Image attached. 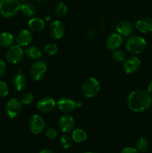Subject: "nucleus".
<instances>
[{
	"instance_id": "nucleus-1",
	"label": "nucleus",
	"mask_w": 152,
	"mask_h": 153,
	"mask_svg": "<svg viewBox=\"0 0 152 153\" xmlns=\"http://www.w3.org/2000/svg\"><path fill=\"white\" fill-rule=\"evenodd\" d=\"M127 103L130 110L133 112H144L151 106V94L144 90H135L128 95Z\"/></svg>"
},
{
	"instance_id": "nucleus-2",
	"label": "nucleus",
	"mask_w": 152,
	"mask_h": 153,
	"mask_svg": "<svg viewBox=\"0 0 152 153\" xmlns=\"http://www.w3.org/2000/svg\"><path fill=\"white\" fill-rule=\"evenodd\" d=\"M21 0H1L0 14L4 18H11L20 10Z\"/></svg>"
},
{
	"instance_id": "nucleus-3",
	"label": "nucleus",
	"mask_w": 152,
	"mask_h": 153,
	"mask_svg": "<svg viewBox=\"0 0 152 153\" xmlns=\"http://www.w3.org/2000/svg\"><path fill=\"white\" fill-rule=\"evenodd\" d=\"M146 45L147 43L145 38L139 35L129 36L125 42L127 50L136 55L142 52L145 49Z\"/></svg>"
},
{
	"instance_id": "nucleus-4",
	"label": "nucleus",
	"mask_w": 152,
	"mask_h": 153,
	"mask_svg": "<svg viewBox=\"0 0 152 153\" xmlns=\"http://www.w3.org/2000/svg\"><path fill=\"white\" fill-rule=\"evenodd\" d=\"M80 91L83 97L86 98L94 97L100 91L99 82L95 78H88L82 84Z\"/></svg>"
},
{
	"instance_id": "nucleus-5",
	"label": "nucleus",
	"mask_w": 152,
	"mask_h": 153,
	"mask_svg": "<svg viewBox=\"0 0 152 153\" xmlns=\"http://www.w3.org/2000/svg\"><path fill=\"white\" fill-rule=\"evenodd\" d=\"M25 52L22 46L19 45L10 46L6 53V60L7 62L12 64H16L20 63L23 60Z\"/></svg>"
},
{
	"instance_id": "nucleus-6",
	"label": "nucleus",
	"mask_w": 152,
	"mask_h": 153,
	"mask_svg": "<svg viewBox=\"0 0 152 153\" xmlns=\"http://www.w3.org/2000/svg\"><path fill=\"white\" fill-rule=\"evenodd\" d=\"M47 71V66L45 61L37 60L34 62L30 68L31 77L35 81H40L43 79Z\"/></svg>"
},
{
	"instance_id": "nucleus-7",
	"label": "nucleus",
	"mask_w": 152,
	"mask_h": 153,
	"mask_svg": "<svg viewBox=\"0 0 152 153\" xmlns=\"http://www.w3.org/2000/svg\"><path fill=\"white\" fill-rule=\"evenodd\" d=\"M22 102L16 98H12L7 102L5 105V113L11 119L17 117L22 111Z\"/></svg>"
},
{
	"instance_id": "nucleus-8",
	"label": "nucleus",
	"mask_w": 152,
	"mask_h": 153,
	"mask_svg": "<svg viewBox=\"0 0 152 153\" xmlns=\"http://www.w3.org/2000/svg\"><path fill=\"white\" fill-rule=\"evenodd\" d=\"M29 128L31 132L34 134H38L43 132V130L46 127V123H45L44 120L43 119L40 115L34 114L30 118Z\"/></svg>"
},
{
	"instance_id": "nucleus-9",
	"label": "nucleus",
	"mask_w": 152,
	"mask_h": 153,
	"mask_svg": "<svg viewBox=\"0 0 152 153\" xmlns=\"http://www.w3.org/2000/svg\"><path fill=\"white\" fill-rule=\"evenodd\" d=\"M58 127L63 133H69L73 130L75 127V120L72 116L69 114H65L58 120Z\"/></svg>"
},
{
	"instance_id": "nucleus-10",
	"label": "nucleus",
	"mask_w": 152,
	"mask_h": 153,
	"mask_svg": "<svg viewBox=\"0 0 152 153\" xmlns=\"http://www.w3.org/2000/svg\"><path fill=\"white\" fill-rule=\"evenodd\" d=\"M57 106L55 100L51 97H45L41 99L37 104V110L43 113L52 112Z\"/></svg>"
},
{
	"instance_id": "nucleus-11",
	"label": "nucleus",
	"mask_w": 152,
	"mask_h": 153,
	"mask_svg": "<svg viewBox=\"0 0 152 153\" xmlns=\"http://www.w3.org/2000/svg\"><path fill=\"white\" fill-rule=\"evenodd\" d=\"M57 107L63 113L69 114L74 111L76 108L75 101L69 97H63L58 101Z\"/></svg>"
},
{
	"instance_id": "nucleus-12",
	"label": "nucleus",
	"mask_w": 152,
	"mask_h": 153,
	"mask_svg": "<svg viewBox=\"0 0 152 153\" xmlns=\"http://www.w3.org/2000/svg\"><path fill=\"white\" fill-rule=\"evenodd\" d=\"M123 43V37L119 33H113L111 34L107 38L106 42V46L107 49L111 52L117 50Z\"/></svg>"
},
{
	"instance_id": "nucleus-13",
	"label": "nucleus",
	"mask_w": 152,
	"mask_h": 153,
	"mask_svg": "<svg viewBox=\"0 0 152 153\" xmlns=\"http://www.w3.org/2000/svg\"><path fill=\"white\" fill-rule=\"evenodd\" d=\"M141 66V61L137 57L133 56L128 58L124 63V70L128 74L136 73Z\"/></svg>"
},
{
	"instance_id": "nucleus-14",
	"label": "nucleus",
	"mask_w": 152,
	"mask_h": 153,
	"mask_svg": "<svg viewBox=\"0 0 152 153\" xmlns=\"http://www.w3.org/2000/svg\"><path fill=\"white\" fill-rule=\"evenodd\" d=\"M116 29L117 33L121 34L122 37H129L134 31V26L129 21L120 20L116 24Z\"/></svg>"
},
{
	"instance_id": "nucleus-15",
	"label": "nucleus",
	"mask_w": 152,
	"mask_h": 153,
	"mask_svg": "<svg viewBox=\"0 0 152 153\" xmlns=\"http://www.w3.org/2000/svg\"><path fill=\"white\" fill-rule=\"evenodd\" d=\"M50 34L53 38L61 39L63 37L65 33V27L63 22L60 20H55L50 25L49 28Z\"/></svg>"
},
{
	"instance_id": "nucleus-16",
	"label": "nucleus",
	"mask_w": 152,
	"mask_h": 153,
	"mask_svg": "<svg viewBox=\"0 0 152 153\" xmlns=\"http://www.w3.org/2000/svg\"><path fill=\"white\" fill-rule=\"evenodd\" d=\"M136 28L139 32L143 34L152 32V19L147 16L140 18L136 22Z\"/></svg>"
},
{
	"instance_id": "nucleus-17",
	"label": "nucleus",
	"mask_w": 152,
	"mask_h": 153,
	"mask_svg": "<svg viewBox=\"0 0 152 153\" xmlns=\"http://www.w3.org/2000/svg\"><path fill=\"white\" fill-rule=\"evenodd\" d=\"M33 40V34L27 29H22L16 35L17 45L22 46H28Z\"/></svg>"
},
{
	"instance_id": "nucleus-18",
	"label": "nucleus",
	"mask_w": 152,
	"mask_h": 153,
	"mask_svg": "<svg viewBox=\"0 0 152 153\" xmlns=\"http://www.w3.org/2000/svg\"><path fill=\"white\" fill-rule=\"evenodd\" d=\"M13 86L17 91H22L25 88L27 79L22 71H19L14 75L13 78Z\"/></svg>"
},
{
	"instance_id": "nucleus-19",
	"label": "nucleus",
	"mask_w": 152,
	"mask_h": 153,
	"mask_svg": "<svg viewBox=\"0 0 152 153\" xmlns=\"http://www.w3.org/2000/svg\"><path fill=\"white\" fill-rule=\"evenodd\" d=\"M28 26L31 31H41L46 26V22L43 19L39 17H33L28 21Z\"/></svg>"
},
{
	"instance_id": "nucleus-20",
	"label": "nucleus",
	"mask_w": 152,
	"mask_h": 153,
	"mask_svg": "<svg viewBox=\"0 0 152 153\" xmlns=\"http://www.w3.org/2000/svg\"><path fill=\"white\" fill-rule=\"evenodd\" d=\"M25 55L32 60H39L42 57V52L38 47L34 46H29L24 50Z\"/></svg>"
},
{
	"instance_id": "nucleus-21",
	"label": "nucleus",
	"mask_w": 152,
	"mask_h": 153,
	"mask_svg": "<svg viewBox=\"0 0 152 153\" xmlns=\"http://www.w3.org/2000/svg\"><path fill=\"white\" fill-rule=\"evenodd\" d=\"M72 140L76 143H81L85 141L87 138V134L84 130L81 128H76L72 132Z\"/></svg>"
},
{
	"instance_id": "nucleus-22",
	"label": "nucleus",
	"mask_w": 152,
	"mask_h": 153,
	"mask_svg": "<svg viewBox=\"0 0 152 153\" xmlns=\"http://www.w3.org/2000/svg\"><path fill=\"white\" fill-rule=\"evenodd\" d=\"M13 36L9 32H2L0 34V46L4 48L10 47L13 44Z\"/></svg>"
},
{
	"instance_id": "nucleus-23",
	"label": "nucleus",
	"mask_w": 152,
	"mask_h": 153,
	"mask_svg": "<svg viewBox=\"0 0 152 153\" xmlns=\"http://www.w3.org/2000/svg\"><path fill=\"white\" fill-rule=\"evenodd\" d=\"M20 10L25 16H31L35 14L36 7L32 3L25 2L21 5Z\"/></svg>"
},
{
	"instance_id": "nucleus-24",
	"label": "nucleus",
	"mask_w": 152,
	"mask_h": 153,
	"mask_svg": "<svg viewBox=\"0 0 152 153\" xmlns=\"http://www.w3.org/2000/svg\"><path fill=\"white\" fill-rule=\"evenodd\" d=\"M136 146H137V150L139 151V152H146L149 147L148 140L145 137H140L137 141Z\"/></svg>"
},
{
	"instance_id": "nucleus-25",
	"label": "nucleus",
	"mask_w": 152,
	"mask_h": 153,
	"mask_svg": "<svg viewBox=\"0 0 152 153\" xmlns=\"http://www.w3.org/2000/svg\"><path fill=\"white\" fill-rule=\"evenodd\" d=\"M67 11H68V7L65 3L59 2L57 4L56 7H55V13L57 16L63 17L66 15Z\"/></svg>"
},
{
	"instance_id": "nucleus-26",
	"label": "nucleus",
	"mask_w": 152,
	"mask_h": 153,
	"mask_svg": "<svg viewBox=\"0 0 152 153\" xmlns=\"http://www.w3.org/2000/svg\"><path fill=\"white\" fill-rule=\"evenodd\" d=\"M72 137L67 134H63L60 138V144L63 149H69L72 146Z\"/></svg>"
},
{
	"instance_id": "nucleus-27",
	"label": "nucleus",
	"mask_w": 152,
	"mask_h": 153,
	"mask_svg": "<svg viewBox=\"0 0 152 153\" xmlns=\"http://www.w3.org/2000/svg\"><path fill=\"white\" fill-rule=\"evenodd\" d=\"M58 51V46L55 43H49L44 46V52L49 55H56Z\"/></svg>"
},
{
	"instance_id": "nucleus-28",
	"label": "nucleus",
	"mask_w": 152,
	"mask_h": 153,
	"mask_svg": "<svg viewBox=\"0 0 152 153\" xmlns=\"http://www.w3.org/2000/svg\"><path fill=\"white\" fill-rule=\"evenodd\" d=\"M112 57H113L115 61H118V62H124L126 60L125 54L122 51L119 50V49L113 51V54H112Z\"/></svg>"
},
{
	"instance_id": "nucleus-29",
	"label": "nucleus",
	"mask_w": 152,
	"mask_h": 153,
	"mask_svg": "<svg viewBox=\"0 0 152 153\" xmlns=\"http://www.w3.org/2000/svg\"><path fill=\"white\" fill-rule=\"evenodd\" d=\"M34 99V97L32 93L28 92L23 94V96L22 97V99H21V102L24 105H30L33 102Z\"/></svg>"
},
{
	"instance_id": "nucleus-30",
	"label": "nucleus",
	"mask_w": 152,
	"mask_h": 153,
	"mask_svg": "<svg viewBox=\"0 0 152 153\" xmlns=\"http://www.w3.org/2000/svg\"><path fill=\"white\" fill-rule=\"evenodd\" d=\"M46 136L50 140H55L58 137V131L55 128H48L46 132Z\"/></svg>"
},
{
	"instance_id": "nucleus-31",
	"label": "nucleus",
	"mask_w": 152,
	"mask_h": 153,
	"mask_svg": "<svg viewBox=\"0 0 152 153\" xmlns=\"http://www.w3.org/2000/svg\"><path fill=\"white\" fill-rule=\"evenodd\" d=\"M9 88L4 82L0 81V97H4L8 94Z\"/></svg>"
},
{
	"instance_id": "nucleus-32",
	"label": "nucleus",
	"mask_w": 152,
	"mask_h": 153,
	"mask_svg": "<svg viewBox=\"0 0 152 153\" xmlns=\"http://www.w3.org/2000/svg\"><path fill=\"white\" fill-rule=\"evenodd\" d=\"M120 153H139V151L137 150V148L131 147V146H128L122 149Z\"/></svg>"
},
{
	"instance_id": "nucleus-33",
	"label": "nucleus",
	"mask_w": 152,
	"mask_h": 153,
	"mask_svg": "<svg viewBox=\"0 0 152 153\" xmlns=\"http://www.w3.org/2000/svg\"><path fill=\"white\" fill-rule=\"evenodd\" d=\"M6 70V64L5 62L2 59L0 58V79L4 76Z\"/></svg>"
},
{
	"instance_id": "nucleus-34",
	"label": "nucleus",
	"mask_w": 152,
	"mask_h": 153,
	"mask_svg": "<svg viewBox=\"0 0 152 153\" xmlns=\"http://www.w3.org/2000/svg\"><path fill=\"white\" fill-rule=\"evenodd\" d=\"M95 34H96V31L95 30H90V31H88L87 34H86V37H87L88 39L91 40V39H92L95 37Z\"/></svg>"
},
{
	"instance_id": "nucleus-35",
	"label": "nucleus",
	"mask_w": 152,
	"mask_h": 153,
	"mask_svg": "<svg viewBox=\"0 0 152 153\" xmlns=\"http://www.w3.org/2000/svg\"><path fill=\"white\" fill-rule=\"evenodd\" d=\"M147 91L148 93H150L151 94H152V80L149 82L147 88Z\"/></svg>"
},
{
	"instance_id": "nucleus-36",
	"label": "nucleus",
	"mask_w": 152,
	"mask_h": 153,
	"mask_svg": "<svg viewBox=\"0 0 152 153\" xmlns=\"http://www.w3.org/2000/svg\"><path fill=\"white\" fill-rule=\"evenodd\" d=\"M75 105H76V108H80L83 106V102H82V100H78L75 102Z\"/></svg>"
},
{
	"instance_id": "nucleus-37",
	"label": "nucleus",
	"mask_w": 152,
	"mask_h": 153,
	"mask_svg": "<svg viewBox=\"0 0 152 153\" xmlns=\"http://www.w3.org/2000/svg\"><path fill=\"white\" fill-rule=\"evenodd\" d=\"M40 153H54L52 152V150H50V149H43L42 151H40Z\"/></svg>"
},
{
	"instance_id": "nucleus-38",
	"label": "nucleus",
	"mask_w": 152,
	"mask_h": 153,
	"mask_svg": "<svg viewBox=\"0 0 152 153\" xmlns=\"http://www.w3.org/2000/svg\"><path fill=\"white\" fill-rule=\"evenodd\" d=\"M43 19H44V20H45V22H49V21L51 19V17L49 16H46Z\"/></svg>"
},
{
	"instance_id": "nucleus-39",
	"label": "nucleus",
	"mask_w": 152,
	"mask_h": 153,
	"mask_svg": "<svg viewBox=\"0 0 152 153\" xmlns=\"http://www.w3.org/2000/svg\"><path fill=\"white\" fill-rule=\"evenodd\" d=\"M35 1H37V2H41V1H43L44 0H34Z\"/></svg>"
},
{
	"instance_id": "nucleus-40",
	"label": "nucleus",
	"mask_w": 152,
	"mask_h": 153,
	"mask_svg": "<svg viewBox=\"0 0 152 153\" xmlns=\"http://www.w3.org/2000/svg\"><path fill=\"white\" fill-rule=\"evenodd\" d=\"M83 153H93V152H89V151H86V152H83Z\"/></svg>"
},
{
	"instance_id": "nucleus-41",
	"label": "nucleus",
	"mask_w": 152,
	"mask_h": 153,
	"mask_svg": "<svg viewBox=\"0 0 152 153\" xmlns=\"http://www.w3.org/2000/svg\"><path fill=\"white\" fill-rule=\"evenodd\" d=\"M22 1H28V0H22Z\"/></svg>"
}]
</instances>
